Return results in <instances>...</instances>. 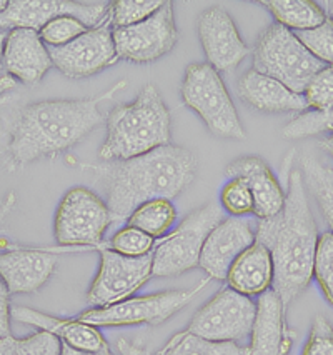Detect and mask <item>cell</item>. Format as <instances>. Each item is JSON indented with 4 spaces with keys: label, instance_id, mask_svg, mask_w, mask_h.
<instances>
[{
    "label": "cell",
    "instance_id": "6da1fadb",
    "mask_svg": "<svg viewBox=\"0 0 333 355\" xmlns=\"http://www.w3.org/2000/svg\"><path fill=\"white\" fill-rule=\"evenodd\" d=\"M93 171L104 189L112 225H122L138 205L172 200L187 191L195 179L197 157L188 148L168 144L134 159L93 165Z\"/></svg>",
    "mask_w": 333,
    "mask_h": 355
},
{
    "label": "cell",
    "instance_id": "7a4b0ae2",
    "mask_svg": "<svg viewBox=\"0 0 333 355\" xmlns=\"http://www.w3.org/2000/svg\"><path fill=\"white\" fill-rule=\"evenodd\" d=\"M289 189L282 212L258 222L255 241L269 249L273 260V291L283 305L308 287L314 277L318 229L308 204L305 180L300 168H290Z\"/></svg>",
    "mask_w": 333,
    "mask_h": 355
},
{
    "label": "cell",
    "instance_id": "3957f363",
    "mask_svg": "<svg viewBox=\"0 0 333 355\" xmlns=\"http://www.w3.org/2000/svg\"><path fill=\"white\" fill-rule=\"evenodd\" d=\"M127 87L118 80L107 92L79 101H44L20 109L12 127L10 159L15 165L60 154L79 144L104 122L102 102L110 101Z\"/></svg>",
    "mask_w": 333,
    "mask_h": 355
},
{
    "label": "cell",
    "instance_id": "277c9868",
    "mask_svg": "<svg viewBox=\"0 0 333 355\" xmlns=\"http://www.w3.org/2000/svg\"><path fill=\"white\" fill-rule=\"evenodd\" d=\"M172 119L154 84L143 85L130 104L117 105L107 115V137L98 157L104 162L129 160L168 146Z\"/></svg>",
    "mask_w": 333,
    "mask_h": 355
},
{
    "label": "cell",
    "instance_id": "5b68a950",
    "mask_svg": "<svg viewBox=\"0 0 333 355\" xmlns=\"http://www.w3.org/2000/svg\"><path fill=\"white\" fill-rule=\"evenodd\" d=\"M180 94L183 104L202 119L213 135L233 140L246 137L227 87L207 62H197L185 69Z\"/></svg>",
    "mask_w": 333,
    "mask_h": 355
},
{
    "label": "cell",
    "instance_id": "8992f818",
    "mask_svg": "<svg viewBox=\"0 0 333 355\" xmlns=\"http://www.w3.org/2000/svg\"><path fill=\"white\" fill-rule=\"evenodd\" d=\"M325 67L295 35L280 24H272L253 47V70L282 82L291 92L302 94L310 78Z\"/></svg>",
    "mask_w": 333,
    "mask_h": 355
},
{
    "label": "cell",
    "instance_id": "52a82bcc",
    "mask_svg": "<svg viewBox=\"0 0 333 355\" xmlns=\"http://www.w3.org/2000/svg\"><path fill=\"white\" fill-rule=\"evenodd\" d=\"M224 220L217 204L202 205L180 222V225L157 242L154 252V277H177L199 267L202 247L208 234Z\"/></svg>",
    "mask_w": 333,
    "mask_h": 355
},
{
    "label": "cell",
    "instance_id": "ba28073f",
    "mask_svg": "<svg viewBox=\"0 0 333 355\" xmlns=\"http://www.w3.org/2000/svg\"><path fill=\"white\" fill-rule=\"evenodd\" d=\"M208 280L185 291H167L159 294L130 297L122 302L92 307L80 313L77 319L93 327H127V325H160L175 315L202 292Z\"/></svg>",
    "mask_w": 333,
    "mask_h": 355
},
{
    "label": "cell",
    "instance_id": "9c48e42d",
    "mask_svg": "<svg viewBox=\"0 0 333 355\" xmlns=\"http://www.w3.org/2000/svg\"><path fill=\"white\" fill-rule=\"evenodd\" d=\"M112 225L105 200L87 187H73L60 200L53 232L60 245L97 247Z\"/></svg>",
    "mask_w": 333,
    "mask_h": 355
},
{
    "label": "cell",
    "instance_id": "30bf717a",
    "mask_svg": "<svg viewBox=\"0 0 333 355\" xmlns=\"http://www.w3.org/2000/svg\"><path fill=\"white\" fill-rule=\"evenodd\" d=\"M257 302L224 287L192 317L187 330L212 342H240L252 334Z\"/></svg>",
    "mask_w": 333,
    "mask_h": 355
},
{
    "label": "cell",
    "instance_id": "8fae6325",
    "mask_svg": "<svg viewBox=\"0 0 333 355\" xmlns=\"http://www.w3.org/2000/svg\"><path fill=\"white\" fill-rule=\"evenodd\" d=\"M152 266V254L125 257L109 247H102L100 266L87 294L89 304L93 307H107L130 299L138 288L145 286L147 280L154 277Z\"/></svg>",
    "mask_w": 333,
    "mask_h": 355
},
{
    "label": "cell",
    "instance_id": "7c38bea8",
    "mask_svg": "<svg viewBox=\"0 0 333 355\" xmlns=\"http://www.w3.org/2000/svg\"><path fill=\"white\" fill-rule=\"evenodd\" d=\"M109 10L110 2L105 0H10L0 14V31L30 28L40 32L53 19L64 15L79 19L92 28L109 15Z\"/></svg>",
    "mask_w": 333,
    "mask_h": 355
},
{
    "label": "cell",
    "instance_id": "4fadbf2b",
    "mask_svg": "<svg viewBox=\"0 0 333 355\" xmlns=\"http://www.w3.org/2000/svg\"><path fill=\"white\" fill-rule=\"evenodd\" d=\"M179 40V31L175 26L174 3L167 0L160 9L143 22L130 27L114 28V42L118 59H125L134 64H150L159 60Z\"/></svg>",
    "mask_w": 333,
    "mask_h": 355
},
{
    "label": "cell",
    "instance_id": "5bb4252c",
    "mask_svg": "<svg viewBox=\"0 0 333 355\" xmlns=\"http://www.w3.org/2000/svg\"><path fill=\"white\" fill-rule=\"evenodd\" d=\"M53 67L69 78H85L117 64L114 27L109 15L96 27L62 47H48Z\"/></svg>",
    "mask_w": 333,
    "mask_h": 355
},
{
    "label": "cell",
    "instance_id": "9a60e30c",
    "mask_svg": "<svg viewBox=\"0 0 333 355\" xmlns=\"http://www.w3.org/2000/svg\"><path fill=\"white\" fill-rule=\"evenodd\" d=\"M200 44L207 64L217 72H233L250 53L232 15L222 7L204 10L197 20Z\"/></svg>",
    "mask_w": 333,
    "mask_h": 355
},
{
    "label": "cell",
    "instance_id": "2e32d148",
    "mask_svg": "<svg viewBox=\"0 0 333 355\" xmlns=\"http://www.w3.org/2000/svg\"><path fill=\"white\" fill-rule=\"evenodd\" d=\"M255 243V232L244 217L224 218L208 234L202 247L199 267L210 280H227L230 267Z\"/></svg>",
    "mask_w": 333,
    "mask_h": 355
},
{
    "label": "cell",
    "instance_id": "e0dca14e",
    "mask_svg": "<svg viewBox=\"0 0 333 355\" xmlns=\"http://www.w3.org/2000/svg\"><path fill=\"white\" fill-rule=\"evenodd\" d=\"M249 355H291L297 334L285 322V305L273 288L257 300Z\"/></svg>",
    "mask_w": 333,
    "mask_h": 355
},
{
    "label": "cell",
    "instance_id": "ac0fdd59",
    "mask_svg": "<svg viewBox=\"0 0 333 355\" xmlns=\"http://www.w3.org/2000/svg\"><path fill=\"white\" fill-rule=\"evenodd\" d=\"M3 65L14 80L35 85L53 67L51 52L39 32L14 28L3 42Z\"/></svg>",
    "mask_w": 333,
    "mask_h": 355
},
{
    "label": "cell",
    "instance_id": "d6986e66",
    "mask_svg": "<svg viewBox=\"0 0 333 355\" xmlns=\"http://www.w3.org/2000/svg\"><path fill=\"white\" fill-rule=\"evenodd\" d=\"M228 179H242L249 185L253 197V214L258 220L272 218L282 212L287 193L270 167L260 157L244 155L225 167Z\"/></svg>",
    "mask_w": 333,
    "mask_h": 355
},
{
    "label": "cell",
    "instance_id": "ffe728a7",
    "mask_svg": "<svg viewBox=\"0 0 333 355\" xmlns=\"http://www.w3.org/2000/svg\"><path fill=\"white\" fill-rule=\"evenodd\" d=\"M57 255L40 249H12L0 254V279L12 294H34L52 277Z\"/></svg>",
    "mask_w": 333,
    "mask_h": 355
},
{
    "label": "cell",
    "instance_id": "44dd1931",
    "mask_svg": "<svg viewBox=\"0 0 333 355\" xmlns=\"http://www.w3.org/2000/svg\"><path fill=\"white\" fill-rule=\"evenodd\" d=\"M238 97L253 107L255 110L267 114L282 112H300L303 114L308 109L305 97L302 94L291 92L282 82L263 76L257 70H246L240 77L237 85Z\"/></svg>",
    "mask_w": 333,
    "mask_h": 355
},
{
    "label": "cell",
    "instance_id": "7402d4cb",
    "mask_svg": "<svg viewBox=\"0 0 333 355\" xmlns=\"http://www.w3.org/2000/svg\"><path fill=\"white\" fill-rule=\"evenodd\" d=\"M12 317L22 324L34 325L37 329L52 334L62 344L73 347L77 350L97 352V350H104L109 347L98 327L85 324L79 319H60V317L48 315V313L35 311V309L22 307V305L12 309Z\"/></svg>",
    "mask_w": 333,
    "mask_h": 355
},
{
    "label": "cell",
    "instance_id": "603a6c76",
    "mask_svg": "<svg viewBox=\"0 0 333 355\" xmlns=\"http://www.w3.org/2000/svg\"><path fill=\"white\" fill-rule=\"evenodd\" d=\"M228 287L246 297L265 294L273 286V260L269 249L255 241L230 267Z\"/></svg>",
    "mask_w": 333,
    "mask_h": 355
},
{
    "label": "cell",
    "instance_id": "cb8c5ba5",
    "mask_svg": "<svg viewBox=\"0 0 333 355\" xmlns=\"http://www.w3.org/2000/svg\"><path fill=\"white\" fill-rule=\"evenodd\" d=\"M277 24L291 32L310 31L327 20V15L314 0H262Z\"/></svg>",
    "mask_w": 333,
    "mask_h": 355
},
{
    "label": "cell",
    "instance_id": "d4e9b609",
    "mask_svg": "<svg viewBox=\"0 0 333 355\" xmlns=\"http://www.w3.org/2000/svg\"><path fill=\"white\" fill-rule=\"evenodd\" d=\"M249 345L237 342H212L190 330L177 332L159 350L157 355H249Z\"/></svg>",
    "mask_w": 333,
    "mask_h": 355
},
{
    "label": "cell",
    "instance_id": "484cf974",
    "mask_svg": "<svg viewBox=\"0 0 333 355\" xmlns=\"http://www.w3.org/2000/svg\"><path fill=\"white\" fill-rule=\"evenodd\" d=\"M175 218L177 210L172 200L155 199L138 205L132 212L127 225L135 227V229L149 234L150 237L159 239L165 237V234L170 232V229L175 224Z\"/></svg>",
    "mask_w": 333,
    "mask_h": 355
},
{
    "label": "cell",
    "instance_id": "4316f807",
    "mask_svg": "<svg viewBox=\"0 0 333 355\" xmlns=\"http://www.w3.org/2000/svg\"><path fill=\"white\" fill-rule=\"evenodd\" d=\"M300 164H302L300 171L305 180V187L314 193L325 222L333 234V173L330 168H325L314 157L303 155L300 159Z\"/></svg>",
    "mask_w": 333,
    "mask_h": 355
},
{
    "label": "cell",
    "instance_id": "83f0119b",
    "mask_svg": "<svg viewBox=\"0 0 333 355\" xmlns=\"http://www.w3.org/2000/svg\"><path fill=\"white\" fill-rule=\"evenodd\" d=\"M60 347L59 338L45 330L22 338H0V355H60Z\"/></svg>",
    "mask_w": 333,
    "mask_h": 355
},
{
    "label": "cell",
    "instance_id": "f1b7e54d",
    "mask_svg": "<svg viewBox=\"0 0 333 355\" xmlns=\"http://www.w3.org/2000/svg\"><path fill=\"white\" fill-rule=\"evenodd\" d=\"M165 0H115L110 2L109 19L114 28L130 27L154 15Z\"/></svg>",
    "mask_w": 333,
    "mask_h": 355
},
{
    "label": "cell",
    "instance_id": "f546056e",
    "mask_svg": "<svg viewBox=\"0 0 333 355\" xmlns=\"http://www.w3.org/2000/svg\"><path fill=\"white\" fill-rule=\"evenodd\" d=\"M332 132L333 134V107L325 112H308L300 114L294 121H290L283 129V137L289 140H298L314 137V135Z\"/></svg>",
    "mask_w": 333,
    "mask_h": 355
},
{
    "label": "cell",
    "instance_id": "4dcf8cb0",
    "mask_svg": "<svg viewBox=\"0 0 333 355\" xmlns=\"http://www.w3.org/2000/svg\"><path fill=\"white\" fill-rule=\"evenodd\" d=\"M155 245H157V242L149 234L142 232L135 227L125 225L114 234L109 249L125 255V257H143V255L152 254Z\"/></svg>",
    "mask_w": 333,
    "mask_h": 355
},
{
    "label": "cell",
    "instance_id": "1f68e13d",
    "mask_svg": "<svg viewBox=\"0 0 333 355\" xmlns=\"http://www.w3.org/2000/svg\"><path fill=\"white\" fill-rule=\"evenodd\" d=\"M314 277L322 288L325 299L333 305V234L320 235L314 260Z\"/></svg>",
    "mask_w": 333,
    "mask_h": 355
},
{
    "label": "cell",
    "instance_id": "d6a6232c",
    "mask_svg": "<svg viewBox=\"0 0 333 355\" xmlns=\"http://www.w3.org/2000/svg\"><path fill=\"white\" fill-rule=\"evenodd\" d=\"M307 107L315 112H325L333 107V65L325 67L310 78L303 90Z\"/></svg>",
    "mask_w": 333,
    "mask_h": 355
},
{
    "label": "cell",
    "instance_id": "836d02e7",
    "mask_svg": "<svg viewBox=\"0 0 333 355\" xmlns=\"http://www.w3.org/2000/svg\"><path fill=\"white\" fill-rule=\"evenodd\" d=\"M295 35L315 59L325 65H333V20L327 19L318 27L295 32Z\"/></svg>",
    "mask_w": 333,
    "mask_h": 355
},
{
    "label": "cell",
    "instance_id": "e575fe53",
    "mask_svg": "<svg viewBox=\"0 0 333 355\" xmlns=\"http://www.w3.org/2000/svg\"><path fill=\"white\" fill-rule=\"evenodd\" d=\"M89 31V27L79 19L71 17V15H64V17L53 19L47 26L40 28V37L47 47H62V45L71 44L77 37Z\"/></svg>",
    "mask_w": 333,
    "mask_h": 355
},
{
    "label": "cell",
    "instance_id": "d590c367",
    "mask_svg": "<svg viewBox=\"0 0 333 355\" xmlns=\"http://www.w3.org/2000/svg\"><path fill=\"white\" fill-rule=\"evenodd\" d=\"M222 209L232 217H244L253 214V197L249 185L242 179H228L220 192Z\"/></svg>",
    "mask_w": 333,
    "mask_h": 355
},
{
    "label": "cell",
    "instance_id": "8d00e7d4",
    "mask_svg": "<svg viewBox=\"0 0 333 355\" xmlns=\"http://www.w3.org/2000/svg\"><path fill=\"white\" fill-rule=\"evenodd\" d=\"M302 355H333V327L325 317L314 319Z\"/></svg>",
    "mask_w": 333,
    "mask_h": 355
},
{
    "label": "cell",
    "instance_id": "74e56055",
    "mask_svg": "<svg viewBox=\"0 0 333 355\" xmlns=\"http://www.w3.org/2000/svg\"><path fill=\"white\" fill-rule=\"evenodd\" d=\"M10 319H12L10 292L6 284H3V280L0 279V338L12 336Z\"/></svg>",
    "mask_w": 333,
    "mask_h": 355
},
{
    "label": "cell",
    "instance_id": "f35d334b",
    "mask_svg": "<svg viewBox=\"0 0 333 355\" xmlns=\"http://www.w3.org/2000/svg\"><path fill=\"white\" fill-rule=\"evenodd\" d=\"M7 32L0 31V97L9 90L15 89V80L7 73L6 65H3V42H6Z\"/></svg>",
    "mask_w": 333,
    "mask_h": 355
},
{
    "label": "cell",
    "instance_id": "ab89813d",
    "mask_svg": "<svg viewBox=\"0 0 333 355\" xmlns=\"http://www.w3.org/2000/svg\"><path fill=\"white\" fill-rule=\"evenodd\" d=\"M117 349L120 355H150V352L145 347L135 344V342L132 340H127V338H118Z\"/></svg>",
    "mask_w": 333,
    "mask_h": 355
},
{
    "label": "cell",
    "instance_id": "60d3db41",
    "mask_svg": "<svg viewBox=\"0 0 333 355\" xmlns=\"http://www.w3.org/2000/svg\"><path fill=\"white\" fill-rule=\"evenodd\" d=\"M15 205V192H9L6 196V199L0 202V225L6 222V218L10 216L12 209Z\"/></svg>",
    "mask_w": 333,
    "mask_h": 355
},
{
    "label": "cell",
    "instance_id": "b9f144b4",
    "mask_svg": "<svg viewBox=\"0 0 333 355\" xmlns=\"http://www.w3.org/2000/svg\"><path fill=\"white\" fill-rule=\"evenodd\" d=\"M60 355H114L110 347H107L104 350H97V352H87V350H77L73 347H69L62 344L60 347Z\"/></svg>",
    "mask_w": 333,
    "mask_h": 355
},
{
    "label": "cell",
    "instance_id": "7bdbcfd3",
    "mask_svg": "<svg viewBox=\"0 0 333 355\" xmlns=\"http://www.w3.org/2000/svg\"><path fill=\"white\" fill-rule=\"evenodd\" d=\"M320 147H322V150L327 152V154L333 159V134L320 140Z\"/></svg>",
    "mask_w": 333,
    "mask_h": 355
},
{
    "label": "cell",
    "instance_id": "ee69618b",
    "mask_svg": "<svg viewBox=\"0 0 333 355\" xmlns=\"http://www.w3.org/2000/svg\"><path fill=\"white\" fill-rule=\"evenodd\" d=\"M318 6L322 7V10L325 12V15H327V19L333 20V0H327V2L318 3Z\"/></svg>",
    "mask_w": 333,
    "mask_h": 355
},
{
    "label": "cell",
    "instance_id": "f6af8a7d",
    "mask_svg": "<svg viewBox=\"0 0 333 355\" xmlns=\"http://www.w3.org/2000/svg\"><path fill=\"white\" fill-rule=\"evenodd\" d=\"M7 6H9V2H7V0H0V14L7 9Z\"/></svg>",
    "mask_w": 333,
    "mask_h": 355
},
{
    "label": "cell",
    "instance_id": "bcb514c9",
    "mask_svg": "<svg viewBox=\"0 0 333 355\" xmlns=\"http://www.w3.org/2000/svg\"><path fill=\"white\" fill-rule=\"evenodd\" d=\"M332 173H333V171H332Z\"/></svg>",
    "mask_w": 333,
    "mask_h": 355
}]
</instances>
